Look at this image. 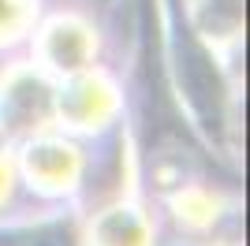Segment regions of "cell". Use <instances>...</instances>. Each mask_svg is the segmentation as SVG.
Wrapping results in <instances>:
<instances>
[{"mask_svg": "<svg viewBox=\"0 0 250 246\" xmlns=\"http://www.w3.org/2000/svg\"><path fill=\"white\" fill-rule=\"evenodd\" d=\"M112 112H116V90L101 75L75 79L60 97V116L71 127H101Z\"/></svg>", "mask_w": 250, "mask_h": 246, "instance_id": "1", "label": "cell"}, {"mask_svg": "<svg viewBox=\"0 0 250 246\" xmlns=\"http://www.w3.org/2000/svg\"><path fill=\"white\" fill-rule=\"evenodd\" d=\"M42 52L56 71L75 75V71H83L86 60L94 56V34L79 19H56L42 38Z\"/></svg>", "mask_w": 250, "mask_h": 246, "instance_id": "2", "label": "cell"}, {"mask_svg": "<svg viewBox=\"0 0 250 246\" xmlns=\"http://www.w3.org/2000/svg\"><path fill=\"white\" fill-rule=\"evenodd\" d=\"M79 149L67 142H38L26 149V175L42 190H67L79 175Z\"/></svg>", "mask_w": 250, "mask_h": 246, "instance_id": "3", "label": "cell"}, {"mask_svg": "<svg viewBox=\"0 0 250 246\" xmlns=\"http://www.w3.org/2000/svg\"><path fill=\"white\" fill-rule=\"evenodd\" d=\"M45 108H49V90H45L42 79H34L30 71H19L8 79V90H4V112L0 120L8 127H30V120H42ZM0 123V127H4Z\"/></svg>", "mask_w": 250, "mask_h": 246, "instance_id": "4", "label": "cell"}, {"mask_svg": "<svg viewBox=\"0 0 250 246\" xmlns=\"http://www.w3.org/2000/svg\"><path fill=\"white\" fill-rule=\"evenodd\" d=\"M149 224L138 209H108L94 227V246H149Z\"/></svg>", "mask_w": 250, "mask_h": 246, "instance_id": "5", "label": "cell"}, {"mask_svg": "<svg viewBox=\"0 0 250 246\" xmlns=\"http://www.w3.org/2000/svg\"><path fill=\"white\" fill-rule=\"evenodd\" d=\"M217 8H194V22L198 30L213 41H228L239 34V22H243V0H209Z\"/></svg>", "mask_w": 250, "mask_h": 246, "instance_id": "6", "label": "cell"}, {"mask_svg": "<svg viewBox=\"0 0 250 246\" xmlns=\"http://www.w3.org/2000/svg\"><path fill=\"white\" fill-rule=\"evenodd\" d=\"M34 15L30 0H0V41H11L26 30V22Z\"/></svg>", "mask_w": 250, "mask_h": 246, "instance_id": "7", "label": "cell"}, {"mask_svg": "<svg viewBox=\"0 0 250 246\" xmlns=\"http://www.w3.org/2000/svg\"><path fill=\"white\" fill-rule=\"evenodd\" d=\"M179 75H194V49L179 52ZM187 93H190V101H194V104H198L202 97L217 104V97H220V90L213 86V82H198V79H187Z\"/></svg>", "mask_w": 250, "mask_h": 246, "instance_id": "8", "label": "cell"}]
</instances>
